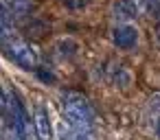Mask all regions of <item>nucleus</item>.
<instances>
[{"label":"nucleus","instance_id":"nucleus-4","mask_svg":"<svg viewBox=\"0 0 160 140\" xmlns=\"http://www.w3.org/2000/svg\"><path fill=\"white\" fill-rule=\"evenodd\" d=\"M35 131H38L40 140H53V123H51L46 107H42V105L35 109Z\"/></svg>","mask_w":160,"mask_h":140},{"label":"nucleus","instance_id":"nucleus-10","mask_svg":"<svg viewBox=\"0 0 160 140\" xmlns=\"http://www.w3.org/2000/svg\"><path fill=\"white\" fill-rule=\"evenodd\" d=\"M9 107V103H7V99H5V94H2V90H0V114H5V109Z\"/></svg>","mask_w":160,"mask_h":140},{"label":"nucleus","instance_id":"nucleus-2","mask_svg":"<svg viewBox=\"0 0 160 140\" xmlns=\"http://www.w3.org/2000/svg\"><path fill=\"white\" fill-rule=\"evenodd\" d=\"M7 48H9V57H11L18 66H22V68H27V70H31V68L38 66V55H35V51H33L27 42H22V40H11V42L7 44Z\"/></svg>","mask_w":160,"mask_h":140},{"label":"nucleus","instance_id":"nucleus-8","mask_svg":"<svg viewBox=\"0 0 160 140\" xmlns=\"http://www.w3.org/2000/svg\"><path fill=\"white\" fill-rule=\"evenodd\" d=\"M64 140H92L88 131H77V129H68L64 131Z\"/></svg>","mask_w":160,"mask_h":140},{"label":"nucleus","instance_id":"nucleus-6","mask_svg":"<svg viewBox=\"0 0 160 140\" xmlns=\"http://www.w3.org/2000/svg\"><path fill=\"white\" fill-rule=\"evenodd\" d=\"M9 35H11V13L0 2V37H9Z\"/></svg>","mask_w":160,"mask_h":140},{"label":"nucleus","instance_id":"nucleus-7","mask_svg":"<svg viewBox=\"0 0 160 140\" xmlns=\"http://www.w3.org/2000/svg\"><path fill=\"white\" fill-rule=\"evenodd\" d=\"M136 13H138V9H136V5H132V0H121L116 5V18L129 20V18H136Z\"/></svg>","mask_w":160,"mask_h":140},{"label":"nucleus","instance_id":"nucleus-5","mask_svg":"<svg viewBox=\"0 0 160 140\" xmlns=\"http://www.w3.org/2000/svg\"><path fill=\"white\" fill-rule=\"evenodd\" d=\"M136 42H138V31L134 29V27H129V24H123V27H118L116 31H114V44L118 46V48H134L136 46Z\"/></svg>","mask_w":160,"mask_h":140},{"label":"nucleus","instance_id":"nucleus-11","mask_svg":"<svg viewBox=\"0 0 160 140\" xmlns=\"http://www.w3.org/2000/svg\"><path fill=\"white\" fill-rule=\"evenodd\" d=\"M158 136H160V120H158Z\"/></svg>","mask_w":160,"mask_h":140},{"label":"nucleus","instance_id":"nucleus-3","mask_svg":"<svg viewBox=\"0 0 160 140\" xmlns=\"http://www.w3.org/2000/svg\"><path fill=\"white\" fill-rule=\"evenodd\" d=\"M9 114H11V125H13L27 140H31V116L27 114L22 101H20L16 94H11V99H9Z\"/></svg>","mask_w":160,"mask_h":140},{"label":"nucleus","instance_id":"nucleus-9","mask_svg":"<svg viewBox=\"0 0 160 140\" xmlns=\"http://www.w3.org/2000/svg\"><path fill=\"white\" fill-rule=\"evenodd\" d=\"M5 140H27V138H24V136L11 125V123H9V127L5 129Z\"/></svg>","mask_w":160,"mask_h":140},{"label":"nucleus","instance_id":"nucleus-1","mask_svg":"<svg viewBox=\"0 0 160 140\" xmlns=\"http://www.w3.org/2000/svg\"><path fill=\"white\" fill-rule=\"evenodd\" d=\"M64 116H66L68 127L77 129V131L90 133V129L94 125V112H92L88 99L83 94H77V92L64 94Z\"/></svg>","mask_w":160,"mask_h":140}]
</instances>
